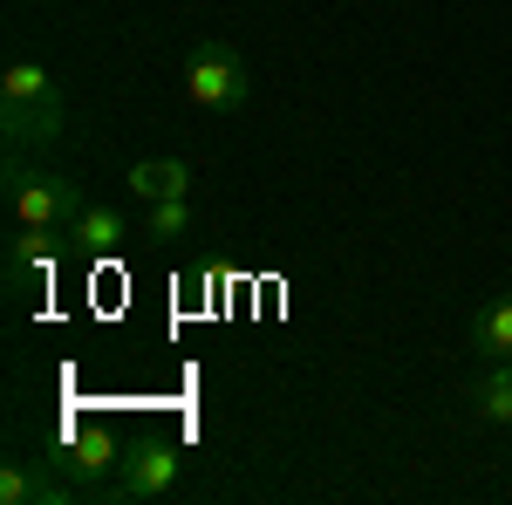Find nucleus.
<instances>
[{"label":"nucleus","instance_id":"f257e3e1","mask_svg":"<svg viewBox=\"0 0 512 505\" xmlns=\"http://www.w3.org/2000/svg\"><path fill=\"white\" fill-rule=\"evenodd\" d=\"M0 123L14 151H48L62 137V89L41 62H14L0 76Z\"/></svg>","mask_w":512,"mask_h":505},{"label":"nucleus","instance_id":"f03ea898","mask_svg":"<svg viewBox=\"0 0 512 505\" xmlns=\"http://www.w3.org/2000/svg\"><path fill=\"white\" fill-rule=\"evenodd\" d=\"M82 205L89 198H82V185L69 171L28 164L21 151L7 157V212H14V226H76Z\"/></svg>","mask_w":512,"mask_h":505},{"label":"nucleus","instance_id":"7ed1b4c3","mask_svg":"<svg viewBox=\"0 0 512 505\" xmlns=\"http://www.w3.org/2000/svg\"><path fill=\"white\" fill-rule=\"evenodd\" d=\"M185 96H192L205 117H233L239 103L253 96V69H246V55H239L233 41L205 35L185 55Z\"/></svg>","mask_w":512,"mask_h":505},{"label":"nucleus","instance_id":"20e7f679","mask_svg":"<svg viewBox=\"0 0 512 505\" xmlns=\"http://www.w3.org/2000/svg\"><path fill=\"white\" fill-rule=\"evenodd\" d=\"M178 465H185V458H178V444H171V437H144V444L117 465L110 499H130V505H137V499H164V492L178 485Z\"/></svg>","mask_w":512,"mask_h":505},{"label":"nucleus","instance_id":"39448f33","mask_svg":"<svg viewBox=\"0 0 512 505\" xmlns=\"http://www.w3.org/2000/svg\"><path fill=\"white\" fill-rule=\"evenodd\" d=\"M69 246H76L69 226H21V233L7 239V287H14V294H28L35 280L55 273V260H62Z\"/></svg>","mask_w":512,"mask_h":505},{"label":"nucleus","instance_id":"423d86ee","mask_svg":"<svg viewBox=\"0 0 512 505\" xmlns=\"http://www.w3.org/2000/svg\"><path fill=\"white\" fill-rule=\"evenodd\" d=\"M69 239H76L82 260H117L123 239H130V219H123L117 205H82L76 226H69Z\"/></svg>","mask_w":512,"mask_h":505},{"label":"nucleus","instance_id":"0eeeda50","mask_svg":"<svg viewBox=\"0 0 512 505\" xmlns=\"http://www.w3.org/2000/svg\"><path fill=\"white\" fill-rule=\"evenodd\" d=\"M76 499V485H62L48 465H14L0 471V505H69Z\"/></svg>","mask_w":512,"mask_h":505},{"label":"nucleus","instance_id":"6e6552de","mask_svg":"<svg viewBox=\"0 0 512 505\" xmlns=\"http://www.w3.org/2000/svg\"><path fill=\"white\" fill-rule=\"evenodd\" d=\"M465 410L478 424H512V362H485L472 383H465Z\"/></svg>","mask_w":512,"mask_h":505},{"label":"nucleus","instance_id":"1a4fd4ad","mask_svg":"<svg viewBox=\"0 0 512 505\" xmlns=\"http://www.w3.org/2000/svg\"><path fill=\"white\" fill-rule=\"evenodd\" d=\"M130 192L144 198V205L185 198L192 192V164H185V157H137V164H130Z\"/></svg>","mask_w":512,"mask_h":505},{"label":"nucleus","instance_id":"9d476101","mask_svg":"<svg viewBox=\"0 0 512 505\" xmlns=\"http://www.w3.org/2000/svg\"><path fill=\"white\" fill-rule=\"evenodd\" d=\"M472 355L478 362H512V294H492L472 314Z\"/></svg>","mask_w":512,"mask_h":505},{"label":"nucleus","instance_id":"9b49d317","mask_svg":"<svg viewBox=\"0 0 512 505\" xmlns=\"http://www.w3.org/2000/svg\"><path fill=\"white\" fill-rule=\"evenodd\" d=\"M192 233V198H158V205H144V239H185Z\"/></svg>","mask_w":512,"mask_h":505},{"label":"nucleus","instance_id":"f8f14e48","mask_svg":"<svg viewBox=\"0 0 512 505\" xmlns=\"http://www.w3.org/2000/svg\"><path fill=\"white\" fill-rule=\"evenodd\" d=\"M69 465H76V471H110V465H123V458H117V444H110L103 430H82V437H76V458H69Z\"/></svg>","mask_w":512,"mask_h":505}]
</instances>
